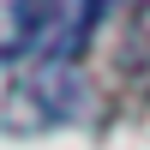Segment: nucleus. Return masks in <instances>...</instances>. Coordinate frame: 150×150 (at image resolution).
I'll return each mask as SVG.
<instances>
[{"instance_id": "obj_2", "label": "nucleus", "mask_w": 150, "mask_h": 150, "mask_svg": "<svg viewBox=\"0 0 150 150\" xmlns=\"http://www.w3.org/2000/svg\"><path fill=\"white\" fill-rule=\"evenodd\" d=\"M120 60L138 84H150V0H138L126 18V42H120Z\"/></svg>"}, {"instance_id": "obj_1", "label": "nucleus", "mask_w": 150, "mask_h": 150, "mask_svg": "<svg viewBox=\"0 0 150 150\" xmlns=\"http://www.w3.org/2000/svg\"><path fill=\"white\" fill-rule=\"evenodd\" d=\"M102 12H108V0H12V36H6V54L72 66V60L90 48Z\"/></svg>"}]
</instances>
